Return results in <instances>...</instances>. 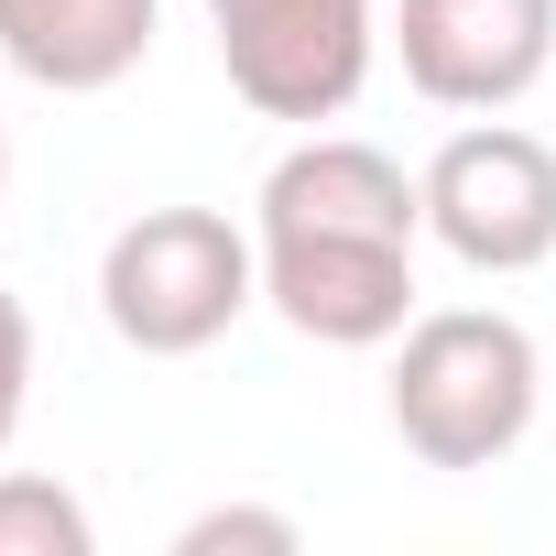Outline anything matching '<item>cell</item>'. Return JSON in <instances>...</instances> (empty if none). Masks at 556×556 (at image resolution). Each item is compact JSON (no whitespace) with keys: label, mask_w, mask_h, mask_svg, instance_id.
<instances>
[{"label":"cell","mask_w":556,"mask_h":556,"mask_svg":"<svg viewBox=\"0 0 556 556\" xmlns=\"http://www.w3.org/2000/svg\"><path fill=\"white\" fill-rule=\"evenodd\" d=\"M382 404H393V437L426 469H491L534 437V404H545L534 328L502 317V306H437L393 339Z\"/></svg>","instance_id":"6da1fadb"},{"label":"cell","mask_w":556,"mask_h":556,"mask_svg":"<svg viewBox=\"0 0 556 556\" xmlns=\"http://www.w3.org/2000/svg\"><path fill=\"white\" fill-rule=\"evenodd\" d=\"M262 306V240L229 207H142L99 251V317L142 361H197Z\"/></svg>","instance_id":"7a4b0ae2"},{"label":"cell","mask_w":556,"mask_h":556,"mask_svg":"<svg viewBox=\"0 0 556 556\" xmlns=\"http://www.w3.org/2000/svg\"><path fill=\"white\" fill-rule=\"evenodd\" d=\"M207 34H218V77L240 88V110L317 131L371 77L382 0H207Z\"/></svg>","instance_id":"3957f363"},{"label":"cell","mask_w":556,"mask_h":556,"mask_svg":"<svg viewBox=\"0 0 556 556\" xmlns=\"http://www.w3.org/2000/svg\"><path fill=\"white\" fill-rule=\"evenodd\" d=\"M426 186V240L469 273H534L556 262V153L513 121H469L437 142V164L415 175Z\"/></svg>","instance_id":"277c9868"},{"label":"cell","mask_w":556,"mask_h":556,"mask_svg":"<svg viewBox=\"0 0 556 556\" xmlns=\"http://www.w3.org/2000/svg\"><path fill=\"white\" fill-rule=\"evenodd\" d=\"M262 240V306L317 350H382L415 328V240L371 229H251Z\"/></svg>","instance_id":"5b68a950"},{"label":"cell","mask_w":556,"mask_h":556,"mask_svg":"<svg viewBox=\"0 0 556 556\" xmlns=\"http://www.w3.org/2000/svg\"><path fill=\"white\" fill-rule=\"evenodd\" d=\"M393 55L437 110H513L556 66V0H404Z\"/></svg>","instance_id":"8992f818"},{"label":"cell","mask_w":556,"mask_h":556,"mask_svg":"<svg viewBox=\"0 0 556 556\" xmlns=\"http://www.w3.org/2000/svg\"><path fill=\"white\" fill-rule=\"evenodd\" d=\"M251 229H371V240H426V186L361 142V131H306L285 164L262 175Z\"/></svg>","instance_id":"52a82bcc"},{"label":"cell","mask_w":556,"mask_h":556,"mask_svg":"<svg viewBox=\"0 0 556 556\" xmlns=\"http://www.w3.org/2000/svg\"><path fill=\"white\" fill-rule=\"evenodd\" d=\"M164 0H0V66L55 88V99H99L153 55Z\"/></svg>","instance_id":"ba28073f"},{"label":"cell","mask_w":556,"mask_h":556,"mask_svg":"<svg viewBox=\"0 0 556 556\" xmlns=\"http://www.w3.org/2000/svg\"><path fill=\"white\" fill-rule=\"evenodd\" d=\"M88 545H99V523H88V502L66 480L0 469V556H88Z\"/></svg>","instance_id":"9c48e42d"},{"label":"cell","mask_w":556,"mask_h":556,"mask_svg":"<svg viewBox=\"0 0 556 556\" xmlns=\"http://www.w3.org/2000/svg\"><path fill=\"white\" fill-rule=\"evenodd\" d=\"M306 523L295 513H262V502H207L175 523V556H295Z\"/></svg>","instance_id":"30bf717a"},{"label":"cell","mask_w":556,"mask_h":556,"mask_svg":"<svg viewBox=\"0 0 556 556\" xmlns=\"http://www.w3.org/2000/svg\"><path fill=\"white\" fill-rule=\"evenodd\" d=\"M23 415H34V306L0 285V447L23 437Z\"/></svg>","instance_id":"8fae6325"},{"label":"cell","mask_w":556,"mask_h":556,"mask_svg":"<svg viewBox=\"0 0 556 556\" xmlns=\"http://www.w3.org/2000/svg\"><path fill=\"white\" fill-rule=\"evenodd\" d=\"M0 197H12V121H0Z\"/></svg>","instance_id":"7c38bea8"}]
</instances>
